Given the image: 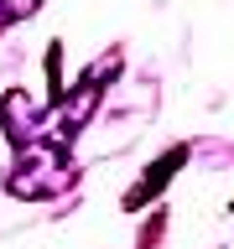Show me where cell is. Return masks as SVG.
<instances>
[{
    "mask_svg": "<svg viewBox=\"0 0 234 249\" xmlns=\"http://www.w3.org/2000/svg\"><path fill=\"white\" fill-rule=\"evenodd\" d=\"M37 11V0H5V16H31Z\"/></svg>",
    "mask_w": 234,
    "mask_h": 249,
    "instance_id": "cell-1",
    "label": "cell"
}]
</instances>
